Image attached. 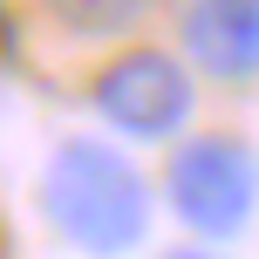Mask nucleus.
<instances>
[{
  "mask_svg": "<svg viewBox=\"0 0 259 259\" xmlns=\"http://www.w3.org/2000/svg\"><path fill=\"white\" fill-rule=\"evenodd\" d=\"M41 211L48 225L89 259H123L143 246L150 232V184L130 164L123 150L96 137H68L48 157V178H41Z\"/></svg>",
  "mask_w": 259,
  "mask_h": 259,
  "instance_id": "obj_1",
  "label": "nucleus"
},
{
  "mask_svg": "<svg viewBox=\"0 0 259 259\" xmlns=\"http://www.w3.org/2000/svg\"><path fill=\"white\" fill-rule=\"evenodd\" d=\"M164 198L198 239H239L259 211V150L232 130H205L170 150Z\"/></svg>",
  "mask_w": 259,
  "mask_h": 259,
  "instance_id": "obj_2",
  "label": "nucleus"
},
{
  "mask_svg": "<svg viewBox=\"0 0 259 259\" xmlns=\"http://www.w3.org/2000/svg\"><path fill=\"white\" fill-rule=\"evenodd\" d=\"M89 103H96V116L116 130V137H130V143H170L184 123H191L198 89H191V68H184L178 55L123 48L116 62L96 75Z\"/></svg>",
  "mask_w": 259,
  "mask_h": 259,
  "instance_id": "obj_3",
  "label": "nucleus"
},
{
  "mask_svg": "<svg viewBox=\"0 0 259 259\" xmlns=\"http://www.w3.org/2000/svg\"><path fill=\"white\" fill-rule=\"evenodd\" d=\"M184 55L211 82H259V0H184Z\"/></svg>",
  "mask_w": 259,
  "mask_h": 259,
  "instance_id": "obj_4",
  "label": "nucleus"
},
{
  "mask_svg": "<svg viewBox=\"0 0 259 259\" xmlns=\"http://www.w3.org/2000/svg\"><path fill=\"white\" fill-rule=\"evenodd\" d=\"M157 0H41L55 34L82 41V48H109V41H130L143 21H150Z\"/></svg>",
  "mask_w": 259,
  "mask_h": 259,
  "instance_id": "obj_5",
  "label": "nucleus"
},
{
  "mask_svg": "<svg viewBox=\"0 0 259 259\" xmlns=\"http://www.w3.org/2000/svg\"><path fill=\"white\" fill-rule=\"evenodd\" d=\"M164 259H211V252H198V246H184V252H164Z\"/></svg>",
  "mask_w": 259,
  "mask_h": 259,
  "instance_id": "obj_6",
  "label": "nucleus"
}]
</instances>
